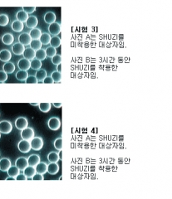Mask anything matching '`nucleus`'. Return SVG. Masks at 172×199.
I'll use <instances>...</instances> for the list:
<instances>
[{"mask_svg": "<svg viewBox=\"0 0 172 199\" xmlns=\"http://www.w3.org/2000/svg\"><path fill=\"white\" fill-rule=\"evenodd\" d=\"M18 148L20 152L24 153H27L32 149L31 143L29 142V140L23 139V140H21L20 142L18 144Z\"/></svg>", "mask_w": 172, "mask_h": 199, "instance_id": "f257e3e1", "label": "nucleus"}, {"mask_svg": "<svg viewBox=\"0 0 172 199\" xmlns=\"http://www.w3.org/2000/svg\"><path fill=\"white\" fill-rule=\"evenodd\" d=\"M47 125L49 127V129H52V130H57V129H59L60 127H61L60 119L57 118V117H52V118L48 119Z\"/></svg>", "mask_w": 172, "mask_h": 199, "instance_id": "f03ea898", "label": "nucleus"}, {"mask_svg": "<svg viewBox=\"0 0 172 199\" xmlns=\"http://www.w3.org/2000/svg\"><path fill=\"white\" fill-rule=\"evenodd\" d=\"M31 147L34 150H40L43 147V140L41 137H33L31 139Z\"/></svg>", "mask_w": 172, "mask_h": 199, "instance_id": "7ed1b4c3", "label": "nucleus"}, {"mask_svg": "<svg viewBox=\"0 0 172 199\" xmlns=\"http://www.w3.org/2000/svg\"><path fill=\"white\" fill-rule=\"evenodd\" d=\"M13 126L9 121L8 120H3L0 122V133H3L5 134H8L12 131Z\"/></svg>", "mask_w": 172, "mask_h": 199, "instance_id": "20e7f679", "label": "nucleus"}, {"mask_svg": "<svg viewBox=\"0 0 172 199\" xmlns=\"http://www.w3.org/2000/svg\"><path fill=\"white\" fill-rule=\"evenodd\" d=\"M21 137L23 139L26 140H31L34 137V130L32 128L27 127L22 130L21 132Z\"/></svg>", "mask_w": 172, "mask_h": 199, "instance_id": "39448f33", "label": "nucleus"}, {"mask_svg": "<svg viewBox=\"0 0 172 199\" xmlns=\"http://www.w3.org/2000/svg\"><path fill=\"white\" fill-rule=\"evenodd\" d=\"M15 126L18 129L23 130L28 126V121L25 117H18L15 121Z\"/></svg>", "mask_w": 172, "mask_h": 199, "instance_id": "423d86ee", "label": "nucleus"}, {"mask_svg": "<svg viewBox=\"0 0 172 199\" xmlns=\"http://www.w3.org/2000/svg\"><path fill=\"white\" fill-rule=\"evenodd\" d=\"M48 31H49V33L52 35L57 36V34H59L60 32H61V25H60V23L54 22V23L49 24Z\"/></svg>", "mask_w": 172, "mask_h": 199, "instance_id": "0eeeda50", "label": "nucleus"}, {"mask_svg": "<svg viewBox=\"0 0 172 199\" xmlns=\"http://www.w3.org/2000/svg\"><path fill=\"white\" fill-rule=\"evenodd\" d=\"M31 41H32V38H31L29 33H22L19 35L18 36V42L20 43H22L24 46H27V45H30Z\"/></svg>", "mask_w": 172, "mask_h": 199, "instance_id": "6e6552de", "label": "nucleus"}, {"mask_svg": "<svg viewBox=\"0 0 172 199\" xmlns=\"http://www.w3.org/2000/svg\"><path fill=\"white\" fill-rule=\"evenodd\" d=\"M15 165L17 166L19 170L24 171V169L28 166V163H27V159L24 158V157H20L16 160Z\"/></svg>", "mask_w": 172, "mask_h": 199, "instance_id": "1a4fd4ad", "label": "nucleus"}, {"mask_svg": "<svg viewBox=\"0 0 172 199\" xmlns=\"http://www.w3.org/2000/svg\"><path fill=\"white\" fill-rule=\"evenodd\" d=\"M18 66L20 70L27 71L31 67V62H29V60L26 58H22L18 62Z\"/></svg>", "mask_w": 172, "mask_h": 199, "instance_id": "9d476101", "label": "nucleus"}, {"mask_svg": "<svg viewBox=\"0 0 172 199\" xmlns=\"http://www.w3.org/2000/svg\"><path fill=\"white\" fill-rule=\"evenodd\" d=\"M24 50H25L24 45L20 43H14V46H12V51L15 55H23Z\"/></svg>", "mask_w": 172, "mask_h": 199, "instance_id": "9b49d317", "label": "nucleus"}, {"mask_svg": "<svg viewBox=\"0 0 172 199\" xmlns=\"http://www.w3.org/2000/svg\"><path fill=\"white\" fill-rule=\"evenodd\" d=\"M11 167V161L10 159L8 158H3L0 159V170L6 172L8 169Z\"/></svg>", "mask_w": 172, "mask_h": 199, "instance_id": "f8f14e48", "label": "nucleus"}, {"mask_svg": "<svg viewBox=\"0 0 172 199\" xmlns=\"http://www.w3.org/2000/svg\"><path fill=\"white\" fill-rule=\"evenodd\" d=\"M59 171V165L57 163H50L49 164H47V172L50 173L52 175L57 174Z\"/></svg>", "mask_w": 172, "mask_h": 199, "instance_id": "ddd939ff", "label": "nucleus"}, {"mask_svg": "<svg viewBox=\"0 0 172 199\" xmlns=\"http://www.w3.org/2000/svg\"><path fill=\"white\" fill-rule=\"evenodd\" d=\"M40 156L37 154H32L28 157L27 159V163H28V166H33L35 167L38 163H40Z\"/></svg>", "mask_w": 172, "mask_h": 199, "instance_id": "4468645a", "label": "nucleus"}, {"mask_svg": "<svg viewBox=\"0 0 172 199\" xmlns=\"http://www.w3.org/2000/svg\"><path fill=\"white\" fill-rule=\"evenodd\" d=\"M12 57V54L11 52L7 49H4L2 51H0V61L7 62Z\"/></svg>", "mask_w": 172, "mask_h": 199, "instance_id": "2eb2a0df", "label": "nucleus"}, {"mask_svg": "<svg viewBox=\"0 0 172 199\" xmlns=\"http://www.w3.org/2000/svg\"><path fill=\"white\" fill-rule=\"evenodd\" d=\"M23 55H24V58H26V59L33 60L35 58L36 51H34V50L33 49V48H31V47H28V48H26V49L24 50Z\"/></svg>", "mask_w": 172, "mask_h": 199, "instance_id": "dca6fc26", "label": "nucleus"}, {"mask_svg": "<svg viewBox=\"0 0 172 199\" xmlns=\"http://www.w3.org/2000/svg\"><path fill=\"white\" fill-rule=\"evenodd\" d=\"M35 169H36V172L43 175L44 173H46V172H47V164L46 163L43 162L38 163L37 165H36Z\"/></svg>", "mask_w": 172, "mask_h": 199, "instance_id": "f3484780", "label": "nucleus"}, {"mask_svg": "<svg viewBox=\"0 0 172 199\" xmlns=\"http://www.w3.org/2000/svg\"><path fill=\"white\" fill-rule=\"evenodd\" d=\"M38 23V20H37V17L35 16H30L28 17V18L26 21V24L28 28H34L36 27Z\"/></svg>", "mask_w": 172, "mask_h": 199, "instance_id": "a211bd4d", "label": "nucleus"}, {"mask_svg": "<svg viewBox=\"0 0 172 199\" xmlns=\"http://www.w3.org/2000/svg\"><path fill=\"white\" fill-rule=\"evenodd\" d=\"M12 29L14 30V32L17 33H20L21 31L24 30V23L20 22L19 20H15L12 23Z\"/></svg>", "mask_w": 172, "mask_h": 199, "instance_id": "6ab92c4d", "label": "nucleus"}, {"mask_svg": "<svg viewBox=\"0 0 172 199\" xmlns=\"http://www.w3.org/2000/svg\"><path fill=\"white\" fill-rule=\"evenodd\" d=\"M42 33H42L41 29L34 27V28H32L30 33H29V35H30L31 38L33 40H37L40 39V36H42Z\"/></svg>", "mask_w": 172, "mask_h": 199, "instance_id": "aec40b11", "label": "nucleus"}, {"mask_svg": "<svg viewBox=\"0 0 172 199\" xmlns=\"http://www.w3.org/2000/svg\"><path fill=\"white\" fill-rule=\"evenodd\" d=\"M44 21L48 24L54 23L56 21V14L53 12H47L44 15Z\"/></svg>", "mask_w": 172, "mask_h": 199, "instance_id": "412c9836", "label": "nucleus"}, {"mask_svg": "<svg viewBox=\"0 0 172 199\" xmlns=\"http://www.w3.org/2000/svg\"><path fill=\"white\" fill-rule=\"evenodd\" d=\"M2 41L5 45H11L12 43H14V36L13 34L11 33H5L3 37H2Z\"/></svg>", "mask_w": 172, "mask_h": 199, "instance_id": "4be33fe9", "label": "nucleus"}, {"mask_svg": "<svg viewBox=\"0 0 172 199\" xmlns=\"http://www.w3.org/2000/svg\"><path fill=\"white\" fill-rule=\"evenodd\" d=\"M36 173V169L33 166H27L26 169L24 170V174L27 178H32L33 175Z\"/></svg>", "mask_w": 172, "mask_h": 199, "instance_id": "5701e85b", "label": "nucleus"}, {"mask_svg": "<svg viewBox=\"0 0 172 199\" xmlns=\"http://www.w3.org/2000/svg\"><path fill=\"white\" fill-rule=\"evenodd\" d=\"M3 67H4V71L7 74H12L15 71V65L13 62H5Z\"/></svg>", "mask_w": 172, "mask_h": 199, "instance_id": "b1692460", "label": "nucleus"}, {"mask_svg": "<svg viewBox=\"0 0 172 199\" xmlns=\"http://www.w3.org/2000/svg\"><path fill=\"white\" fill-rule=\"evenodd\" d=\"M16 17H17L18 20H19L22 23H24L26 22L28 18V13H27L24 10H19L17 13V15H16Z\"/></svg>", "mask_w": 172, "mask_h": 199, "instance_id": "393cba45", "label": "nucleus"}, {"mask_svg": "<svg viewBox=\"0 0 172 199\" xmlns=\"http://www.w3.org/2000/svg\"><path fill=\"white\" fill-rule=\"evenodd\" d=\"M27 77H28L27 71H23V70H20V71H18L16 73V78H17L18 81H26Z\"/></svg>", "mask_w": 172, "mask_h": 199, "instance_id": "a878e982", "label": "nucleus"}, {"mask_svg": "<svg viewBox=\"0 0 172 199\" xmlns=\"http://www.w3.org/2000/svg\"><path fill=\"white\" fill-rule=\"evenodd\" d=\"M19 169L17 166H11L9 169H8V174L9 177H13V178H16L18 174H19Z\"/></svg>", "mask_w": 172, "mask_h": 199, "instance_id": "bb28decb", "label": "nucleus"}, {"mask_svg": "<svg viewBox=\"0 0 172 199\" xmlns=\"http://www.w3.org/2000/svg\"><path fill=\"white\" fill-rule=\"evenodd\" d=\"M36 78L37 79L38 81H43V80L47 77V71L46 70L44 69H39L37 70L36 72Z\"/></svg>", "mask_w": 172, "mask_h": 199, "instance_id": "cd10ccee", "label": "nucleus"}, {"mask_svg": "<svg viewBox=\"0 0 172 199\" xmlns=\"http://www.w3.org/2000/svg\"><path fill=\"white\" fill-rule=\"evenodd\" d=\"M47 159L50 163H57L60 160L59 154L56 152H51L47 155Z\"/></svg>", "mask_w": 172, "mask_h": 199, "instance_id": "c85d7f7f", "label": "nucleus"}, {"mask_svg": "<svg viewBox=\"0 0 172 199\" xmlns=\"http://www.w3.org/2000/svg\"><path fill=\"white\" fill-rule=\"evenodd\" d=\"M51 36L50 34H48L47 33H42V36H40V42L42 43V44H44V45H47L50 43L51 41Z\"/></svg>", "mask_w": 172, "mask_h": 199, "instance_id": "c756f323", "label": "nucleus"}, {"mask_svg": "<svg viewBox=\"0 0 172 199\" xmlns=\"http://www.w3.org/2000/svg\"><path fill=\"white\" fill-rule=\"evenodd\" d=\"M31 62V68H33V70H37L41 69V67H42V61L40 60L37 59V58H34V59L32 60V62Z\"/></svg>", "mask_w": 172, "mask_h": 199, "instance_id": "7c9ffc66", "label": "nucleus"}, {"mask_svg": "<svg viewBox=\"0 0 172 199\" xmlns=\"http://www.w3.org/2000/svg\"><path fill=\"white\" fill-rule=\"evenodd\" d=\"M35 57L37 59L40 60V61H43V60L46 59L47 57V54H46V51L44 49H39L36 51V55H35Z\"/></svg>", "mask_w": 172, "mask_h": 199, "instance_id": "2f4dec72", "label": "nucleus"}, {"mask_svg": "<svg viewBox=\"0 0 172 199\" xmlns=\"http://www.w3.org/2000/svg\"><path fill=\"white\" fill-rule=\"evenodd\" d=\"M42 43L40 42V40H32L30 43V46L31 48H33L34 51H37V50L41 49L42 47Z\"/></svg>", "mask_w": 172, "mask_h": 199, "instance_id": "473e14b6", "label": "nucleus"}, {"mask_svg": "<svg viewBox=\"0 0 172 199\" xmlns=\"http://www.w3.org/2000/svg\"><path fill=\"white\" fill-rule=\"evenodd\" d=\"M9 23V17L7 14H0V26L5 27L7 26Z\"/></svg>", "mask_w": 172, "mask_h": 199, "instance_id": "72a5a7b5", "label": "nucleus"}, {"mask_svg": "<svg viewBox=\"0 0 172 199\" xmlns=\"http://www.w3.org/2000/svg\"><path fill=\"white\" fill-rule=\"evenodd\" d=\"M38 107H39V109H40V110L42 112L47 113L51 109V104L50 103H47V102L39 103Z\"/></svg>", "mask_w": 172, "mask_h": 199, "instance_id": "f704fd0d", "label": "nucleus"}, {"mask_svg": "<svg viewBox=\"0 0 172 199\" xmlns=\"http://www.w3.org/2000/svg\"><path fill=\"white\" fill-rule=\"evenodd\" d=\"M50 44H51V46H53V47H55V48L59 47L60 45H61V38H60V37H58V36H53V38H51Z\"/></svg>", "mask_w": 172, "mask_h": 199, "instance_id": "c9c22d12", "label": "nucleus"}, {"mask_svg": "<svg viewBox=\"0 0 172 199\" xmlns=\"http://www.w3.org/2000/svg\"><path fill=\"white\" fill-rule=\"evenodd\" d=\"M45 51H46L47 56H48V57H51V58L57 54V50H56V48L52 46H48V47H47V49L45 50Z\"/></svg>", "mask_w": 172, "mask_h": 199, "instance_id": "e433bc0d", "label": "nucleus"}, {"mask_svg": "<svg viewBox=\"0 0 172 199\" xmlns=\"http://www.w3.org/2000/svg\"><path fill=\"white\" fill-rule=\"evenodd\" d=\"M52 78L54 81V82H60L62 80V73L59 72V71H53L52 73Z\"/></svg>", "mask_w": 172, "mask_h": 199, "instance_id": "4c0bfd02", "label": "nucleus"}, {"mask_svg": "<svg viewBox=\"0 0 172 199\" xmlns=\"http://www.w3.org/2000/svg\"><path fill=\"white\" fill-rule=\"evenodd\" d=\"M54 147L56 148L57 150H62V138H57L55 141H54Z\"/></svg>", "mask_w": 172, "mask_h": 199, "instance_id": "58836bf2", "label": "nucleus"}, {"mask_svg": "<svg viewBox=\"0 0 172 199\" xmlns=\"http://www.w3.org/2000/svg\"><path fill=\"white\" fill-rule=\"evenodd\" d=\"M52 62L53 63L54 65H59L62 63V56L61 55H55L54 56L52 57Z\"/></svg>", "mask_w": 172, "mask_h": 199, "instance_id": "ea45409f", "label": "nucleus"}, {"mask_svg": "<svg viewBox=\"0 0 172 199\" xmlns=\"http://www.w3.org/2000/svg\"><path fill=\"white\" fill-rule=\"evenodd\" d=\"M25 82L27 83V84H37V83L38 82V81H37V79L36 78V76H28L27 80L25 81Z\"/></svg>", "mask_w": 172, "mask_h": 199, "instance_id": "a19ab883", "label": "nucleus"}, {"mask_svg": "<svg viewBox=\"0 0 172 199\" xmlns=\"http://www.w3.org/2000/svg\"><path fill=\"white\" fill-rule=\"evenodd\" d=\"M8 80V74L4 71H0V83L5 82Z\"/></svg>", "mask_w": 172, "mask_h": 199, "instance_id": "79ce46f5", "label": "nucleus"}, {"mask_svg": "<svg viewBox=\"0 0 172 199\" xmlns=\"http://www.w3.org/2000/svg\"><path fill=\"white\" fill-rule=\"evenodd\" d=\"M23 10L27 13H33L36 10V7H24Z\"/></svg>", "mask_w": 172, "mask_h": 199, "instance_id": "37998d69", "label": "nucleus"}, {"mask_svg": "<svg viewBox=\"0 0 172 199\" xmlns=\"http://www.w3.org/2000/svg\"><path fill=\"white\" fill-rule=\"evenodd\" d=\"M32 179H33V180H43L44 178L43 176V174H40V173L36 172V173L33 175V177L32 178Z\"/></svg>", "mask_w": 172, "mask_h": 199, "instance_id": "c03bdc74", "label": "nucleus"}, {"mask_svg": "<svg viewBox=\"0 0 172 199\" xmlns=\"http://www.w3.org/2000/svg\"><path fill=\"white\" fill-rule=\"evenodd\" d=\"M43 82L44 84H53V83H54V81L53 80V78H52V76H47V77L43 80Z\"/></svg>", "mask_w": 172, "mask_h": 199, "instance_id": "a18cd8bd", "label": "nucleus"}, {"mask_svg": "<svg viewBox=\"0 0 172 199\" xmlns=\"http://www.w3.org/2000/svg\"><path fill=\"white\" fill-rule=\"evenodd\" d=\"M15 178H16V180H27V178L26 177V176L24 175V173H22V174L19 173V174H18V175Z\"/></svg>", "mask_w": 172, "mask_h": 199, "instance_id": "49530a36", "label": "nucleus"}, {"mask_svg": "<svg viewBox=\"0 0 172 199\" xmlns=\"http://www.w3.org/2000/svg\"><path fill=\"white\" fill-rule=\"evenodd\" d=\"M53 106L57 108H61L62 107V103H53Z\"/></svg>", "mask_w": 172, "mask_h": 199, "instance_id": "de8ad7c7", "label": "nucleus"}, {"mask_svg": "<svg viewBox=\"0 0 172 199\" xmlns=\"http://www.w3.org/2000/svg\"><path fill=\"white\" fill-rule=\"evenodd\" d=\"M57 71H59V72H61V71H62V65H61V64H59V65H57Z\"/></svg>", "mask_w": 172, "mask_h": 199, "instance_id": "09e8293b", "label": "nucleus"}, {"mask_svg": "<svg viewBox=\"0 0 172 199\" xmlns=\"http://www.w3.org/2000/svg\"><path fill=\"white\" fill-rule=\"evenodd\" d=\"M31 106H38L39 105V103H30Z\"/></svg>", "mask_w": 172, "mask_h": 199, "instance_id": "8fccbe9b", "label": "nucleus"}, {"mask_svg": "<svg viewBox=\"0 0 172 199\" xmlns=\"http://www.w3.org/2000/svg\"><path fill=\"white\" fill-rule=\"evenodd\" d=\"M6 180H16L15 178H13V177H9V178H7Z\"/></svg>", "mask_w": 172, "mask_h": 199, "instance_id": "3c124183", "label": "nucleus"}, {"mask_svg": "<svg viewBox=\"0 0 172 199\" xmlns=\"http://www.w3.org/2000/svg\"><path fill=\"white\" fill-rule=\"evenodd\" d=\"M0 138H1V133H0Z\"/></svg>", "mask_w": 172, "mask_h": 199, "instance_id": "603ef678", "label": "nucleus"}]
</instances>
